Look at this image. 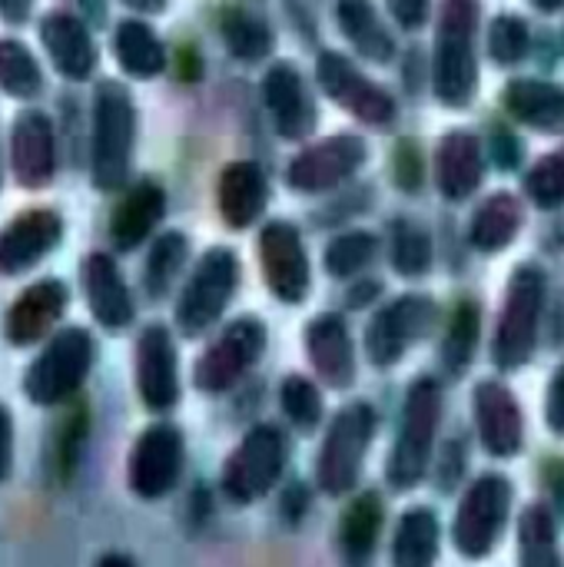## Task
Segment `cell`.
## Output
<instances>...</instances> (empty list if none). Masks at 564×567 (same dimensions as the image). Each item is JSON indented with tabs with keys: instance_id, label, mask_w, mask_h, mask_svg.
Instances as JSON below:
<instances>
[{
	"instance_id": "cell-1",
	"label": "cell",
	"mask_w": 564,
	"mask_h": 567,
	"mask_svg": "<svg viewBox=\"0 0 564 567\" xmlns=\"http://www.w3.org/2000/svg\"><path fill=\"white\" fill-rule=\"evenodd\" d=\"M445 412V395L435 379H416L406 392L402 415H399V435L386 465V482L396 492H412L425 482L432 458H435V439Z\"/></svg>"
},
{
	"instance_id": "cell-2",
	"label": "cell",
	"mask_w": 564,
	"mask_h": 567,
	"mask_svg": "<svg viewBox=\"0 0 564 567\" xmlns=\"http://www.w3.org/2000/svg\"><path fill=\"white\" fill-rule=\"evenodd\" d=\"M475 27H479V3L475 0H445L435 40V63H432V86L445 106H469L479 83L475 63Z\"/></svg>"
},
{
	"instance_id": "cell-3",
	"label": "cell",
	"mask_w": 564,
	"mask_h": 567,
	"mask_svg": "<svg viewBox=\"0 0 564 567\" xmlns=\"http://www.w3.org/2000/svg\"><path fill=\"white\" fill-rule=\"evenodd\" d=\"M133 133H136V110L130 93L103 80L93 100V153H90V176L93 186L113 193L123 186L133 156Z\"/></svg>"
},
{
	"instance_id": "cell-4",
	"label": "cell",
	"mask_w": 564,
	"mask_h": 567,
	"mask_svg": "<svg viewBox=\"0 0 564 567\" xmlns=\"http://www.w3.org/2000/svg\"><path fill=\"white\" fill-rule=\"evenodd\" d=\"M545 289H548V282H545V272L539 266H519L515 269L509 292H505L502 316H499L495 346H492V359L502 372H515L535 355Z\"/></svg>"
},
{
	"instance_id": "cell-5",
	"label": "cell",
	"mask_w": 564,
	"mask_h": 567,
	"mask_svg": "<svg viewBox=\"0 0 564 567\" xmlns=\"http://www.w3.org/2000/svg\"><path fill=\"white\" fill-rule=\"evenodd\" d=\"M372 435H376V412L369 402H352L339 409L316 458V482L326 495L339 498L359 485Z\"/></svg>"
},
{
	"instance_id": "cell-6",
	"label": "cell",
	"mask_w": 564,
	"mask_h": 567,
	"mask_svg": "<svg viewBox=\"0 0 564 567\" xmlns=\"http://www.w3.org/2000/svg\"><path fill=\"white\" fill-rule=\"evenodd\" d=\"M289 462V442L279 425H256L243 435L233 455L223 465V495L236 505H253L266 498Z\"/></svg>"
},
{
	"instance_id": "cell-7",
	"label": "cell",
	"mask_w": 564,
	"mask_h": 567,
	"mask_svg": "<svg viewBox=\"0 0 564 567\" xmlns=\"http://www.w3.org/2000/svg\"><path fill=\"white\" fill-rule=\"evenodd\" d=\"M512 498L515 492L505 475H482L469 485L452 518V542L462 558L482 561L499 548L509 528Z\"/></svg>"
},
{
	"instance_id": "cell-8",
	"label": "cell",
	"mask_w": 564,
	"mask_h": 567,
	"mask_svg": "<svg viewBox=\"0 0 564 567\" xmlns=\"http://www.w3.org/2000/svg\"><path fill=\"white\" fill-rule=\"evenodd\" d=\"M93 365V339L83 329H63L57 332L47 349L27 365L23 375V392L33 405H60L66 402L83 379L90 375Z\"/></svg>"
},
{
	"instance_id": "cell-9",
	"label": "cell",
	"mask_w": 564,
	"mask_h": 567,
	"mask_svg": "<svg viewBox=\"0 0 564 567\" xmlns=\"http://www.w3.org/2000/svg\"><path fill=\"white\" fill-rule=\"evenodd\" d=\"M236 276H239V266L229 249H209L199 259L176 306V326L183 336L189 339L203 336L226 312L233 289H236Z\"/></svg>"
},
{
	"instance_id": "cell-10",
	"label": "cell",
	"mask_w": 564,
	"mask_h": 567,
	"mask_svg": "<svg viewBox=\"0 0 564 567\" xmlns=\"http://www.w3.org/2000/svg\"><path fill=\"white\" fill-rule=\"evenodd\" d=\"M183 462H186L183 432L170 422L150 425L130 452V465H126L130 492L143 502H156L170 495L183 475Z\"/></svg>"
},
{
	"instance_id": "cell-11",
	"label": "cell",
	"mask_w": 564,
	"mask_h": 567,
	"mask_svg": "<svg viewBox=\"0 0 564 567\" xmlns=\"http://www.w3.org/2000/svg\"><path fill=\"white\" fill-rule=\"evenodd\" d=\"M266 349V329L259 319L246 316L236 319L233 326H226V332L199 355L196 369H193V382L199 392H226L233 389L263 355Z\"/></svg>"
},
{
	"instance_id": "cell-12",
	"label": "cell",
	"mask_w": 564,
	"mask_h": 567,
	"mask_svg": "<svg viewBox=\"0 0 564 567\" xmlns=\"http://www.w3.org/2000/svg\"><path fill=\"white\" fill-rule=\"evenodd\" d=\"M432 319H435V306L425 296H402L389 302L366 329V352L372 365L392 369L412 349V342H419L429 332Z\"/></svg>"
},
{
	"instance_id": "cell-13",
	"label": "cell",
	"mask_w": 564,
	"mask_h": 567,
	"mask_svg": "<svg viewBox=\"0 0 564 567\" xmlns=\"http://www.w3.org/2000/svg\"><path fill=\"white\" fill-rule=\"evenodd\" d=\"M316 73H319V83L322 90L342 106L349 110L352 116H359L362 123L369 126H386L392 123L396 116V100L376 86L359 66H352L342 53H319V63H316Z\"/></svg>"
},
{
	"instance_id": "cell-14",
	"label": "cell",
	"mask_w": 564,
	"mask_h": 567,
	"mask_svg": "<svg viewBox=\"0 0 564 567\" xmlns=\"http://www.w3.org/2000/svg\"><path fill=\"white\" fill-rule=\"evenodd\" d=\"M472 415L479 442L495 458H515L525 445V415L515 392L495 379L479 382L472 392Z\"/></svg>"
},
{
	"instance_id": "cell-15",
	"label": "cell",
	"mask_w": 564,
	"mask_h": 567,
	"mask_svg": "<svg viewBox=\"0 0 564 567\" xmlns=\"http://www.w3.org/2000/svg\"><path fill=\"white\" fill-rule=\"evenodd\" d=\"M366 163V143L359 136L339 133L332 140H322L309 150H302L289 163V186L302 193H326L339 183H346L359 166Z\"/></svg>"
},
{
	"instance_id": "cell-16",
	"label": "cell",
	"mask_w": 564,
	"mask_h": 567,
	"mask_svg": "<svg viewBox=\"0 0 564 567\" xmlns=\"http://www.w3.org/2000/svg\"><path fill=\"white\" fill-rule=\"evenodd\" d=\"M259 259L266 286L279 302H302L309 296V256L289 223H269L259 236Z\"/></svg>"
},
{
	"instance_id": "cell-17",
	"label": "cell",
	"mask_w": 564,
	"mask_h": 567,
	"mask_svg": "<svg viewBox=\"0 0 564 567\" xmlns=\"http://www.w3.org/2000/svg\"><path fill=\"white\" fill-rule=\"evenodd\" d=\"M136 389L150 412H170L180 402L176 346L163 326L143 329L136 342Z\"/></svg>"
},
{
	"instance_id": "cell-18",
	"label": "cell",
	"mask_w": 564,
	"mask_h": 567,
	"mask_svg": "<svg viewBox=\"0 0 564 567\" xmlns=\"http://www.w3.org/2000/svg\"><path fill=\"white\" fill-rule=\"evenodd\" d=\"M63 219L57 209H27L0 229V272L17 276L57 249Z\"/></svg>"
},
{
	"instance_id": "cell-19",
	"label": "cell",
	"mask_w": 564,
	"mask_h": 567,
	"mask_svg": "<svg viewBox=\"0 0 564 567\" xmlns=\"http://www.w3.org/2000/svg\"><path fill=\"white\" fill-rule=\"evenodd\" d=\"M10 163L13 176L27 189H40L53 179L57 169V140L53 126L40 110H27L13 120L10 130Z\"/></svg>"
},
{
	"instance_id": "cell-20",
	"label": "cell",
	"mask_w": 564,
	"mask_h": 567,
	"mask_svg": "<svg viewBox=\"0 0 564 567\" xmlns=\"http://www.w3.org/2000/svg\"><path fill=\"white\" fill-rule=\"evenodd\" d=\"M263 103L283 140H306L316 130V106L302 76L289 63L269 66L263 76Z\"/></svg>"
},
{
	"instance_id": "cell-21",
	"label": "cell",
	"mask_w": 564,
	"mask_h": 567,
	"mask_svg": "<svg viewBox=\"0 0 564 567\" xmlns=\"http://www.w3.org/2000/svg\"><path fill=\"white\" fill-rule=\"evenodd\" d=\"M63 309H66V286L63 282H57V279L33 282L30 289H23L17 296V302L3 316L7 342L10 346H33V342H40L57 326Z\"/></svg>"
},
{
	"instance_id": "cell-22",
	"label": "cell",
	"mask_w": 564,
	"mask_h": 567,
	"mask_svg": "<svg viewBox=\"0 0 564 567\" xmlns=\"http://www.w3.org/2000/svg\"><path fill=\"white\" fill-rule=\"evenodd\" d=\"M83 289H86V306L93 312V319L116 332L126 329L133 322V299L130 289L116 269V262L106 252H93L83 262Z\"/></svg>"
},
{
	"instance_id": "cell-23",
	"label": "cell",
	"mask_w": 564,
	"mask_h": 567,
	"mask_svg": "<svg viewBox=\"0 0 564 567\" xmlns=\"http://www.w3.org/2000/svg\"><path fill=\"white\" fill-rule=\"evenodd\" d=\"M40 40L53 60V66L66 80H86L96 66V47L90 40V30L80 17L53 10L40 20Z\"/></svg>"
},
{
	"instance_id": "cell-24",
	"label": "cell",
	"mask_w": 564,
	"mask_h": 567,
	"mask_svg": "<svg viewBox=\"0 0 564 567\" xmlns=\"http://www.w3.org/2000/svg\"><path fill=\"white\" fill-rule=\"evenodd\" d=\"M306 346H309V359L319 372V379L329 389H349L356 379V352H352V339L349 329L339 316H319L312 319L309 332H306Z\"/></svg>"
},
{
	"instance_id": "cell-25",
	"label": "cell",
	"mask_w": 564,
	"mask_h": 567,
	"mask_svg": "<svg viewBox=\"0 0 564 567\" xmlns=\"http://www.w3.org/2000/svg\"><path fill=\"white\" fill-rule=\"evenodd\" d=\"M266 196H269V186L256 163H233L223 169L219 213H223L226 226H233V229L253 226L266 209Z\"/></svg>"
},
{
	"instance_id": "cell-26",
	"label": "cell",
	"mask_w": 564,
	"mask_h": 567,
	"mask_svg": "<svg viewBox=\"0 0 564 567\" xmlns=\"http://www.w3.org/2000/svg\"><path fill=\"white\" fill-rule=\"evenodd\" d=\"M505 110L542 133H562L564 130V86L548 80H512L502 93Z\"/></svg>"
},
{
	"instance_id": "cell-27",
	"label": "cell",
	"mask_w": 564,
	"mask_h": 567,
	"mask_svg": "<svg viewBox=\"0 0 564 567\" xmlns=\"http://www.w3.org/2000/svg\"><path fill=\"white\" fill-rule=\"evenodd\" d=\"M166 196L153 179H143L130 189V196L116 206L110 223V239L116 249H136L163 219Z\"/></svg>"
},
{
	"instance_id": "cell-28",
	"label": "cell",
	"mask_w": 564,
	"mask_h": 567,
	"mask_svg": "<svg viewBox=\"0 0 564 567\" xmlns=\"http://www.w3.org/2000/svg\"><path fill=\"white\" fill-rule=\"evenodd\" d=\"M382 498L376 492H362L349 502V508L339 518V551L346 558V565L362 567L379 545V532H382Z\"/></svg>"
},
{
	"instance_id": "cell-29",
	"label": "cell",
	"mask_w": 564,
	"mask_h": 567,
	"mask_svg": "<svg viewBox=\"0 0 564 567\" xmlns=\"http://www.w3.org/2000/svg\"><path fill=\"white\" fill-rule=\"evenodd\" d=\"M442 548L439 515L429 508H409L392 535V567H435Z\"/></svg>"
},
{
	"instance_id": "cell-30",
	"label": "cell",
	"mask_w": 564,
	"mask_h": 567,
	"mask_svg": "<svg viewBox=\"0 0 564 567\" xmlns=\"http://www.w3.org/2000/svg\"><path fill=\"white\" fill-rule=\"evenodd\" d=\"M482 183V146L472 133H449L439 146V186L449 199H465Z\"/></svg>"
},
{
	"instance_id": "cell-31",
	"label": "cell",
	"mask_w": 564,
	"mask_h": 567,
	"mask_svg": "<svg viewBox=\"0 0 564 567\" xmlns=\"http://www.w3.org/2000/svg\"><path fill=\"white\" fill-rule=\"evenodd\" d=\"M339 27L362 56L376 63H389L396 56V40L379 20L372 0H339Z\"/></svg>"
},
{
	"instance_id": "cell-32",
	"label": "cell",
	"mask_w": 564,
	"mask_h": 567,
	"mask_svg": "<svg viewBox=\"0 0 564 567\" xmlns=\"http://www.w3.org/2000/svg\"><path fill=\"white\" fill-rule=\"evenodd\" d=\"M113 50L120 66L136 80H150L166 66V50L143 20H123L113 37Z\"/></svg>"
},
{
	"instance_id": "cell-33",
	"label": "cell",
	"mask_w": 564,
	"mask_h": 567,
	"mask_svg": "<svg viewBox=\"0 0 564 567\" xmlns=\"http://www.w3.org/2000/svg\"><path fill=\"white\" fill-rule=\"evenodd\" d=\"M522 203L512 193H495L492 199H485L472 219V243L482 252H499L505 249L519 229H522Z\"/></svg>"
},
{
	"instance_id": "cell-34",
	"label": "cell",
	"mask_w": 564,
	"mask_h": 567,
	"mask_svg": "<svg viewBox=\"0 0 564 567\" xmlns=\"http://www.w3.org/2000/svg\"><path fill=\"white\" fill-rule=\"evenodd\" d=\"M519 567H564L555 515L545 505H529L519 518Z\"/></svg>"
},
{
	"instance_id": "cell-35",
	"label": "cell",
	"mask_w": 564,
	"mask_h": 567,
	"mask_svg": "<svg viewBox=\"0 0 564 567\" xmlns=\"http://www.w3.org/2000/svg\"><path fill=\"white\" fill-rule=\"evenodd\" d=\"M223 37L233 56L239 60H263L273 50V30L263 17L246 10H226L223 13Z\"/></svg>"
},
{
	"instance_id": "cell-36",
	"label": "cell",
	"mask_w": 564,
	"mask_h": 567,
	"mask_svg": "<svg viewBox=\"0 0 564 567\" xmlns=\"http://www.w3.org/2000/svg\"><path fill=\"white\" fill-rule=\"evenodd\" d=\"M0 86L17 100H30L43 86V73L33 53L17 40H0Z\"/></svg>"
},
{
	"instance_id": "cell-37",
	"label": "cell",
	"mask_w": 564,
	"mask_h": 567,
	"mask_svg": "<svg viewBox=\"0 0 564 567\" xmlns=\"http://www.w3.org/2000/svg\"><path fill=\"white\" fill-rule=\"evenodd\" d=\"M475 346H479V309L472 302H462L452 316V326L445 332V346H442V365L449 375H462L472 359H475Z\"/></svg>"
},
{
	"instance_id": "cell-38",
	"label": "cell",
	"mask_w": 564,
	"mask_h": 567,
	"mask_svg": "<svg viewBox=\"0 0 564 567\" xmlns=\"http://www.w3.org/2000/svg\"><path fill=\"white\" fill-rule=\"evenodd\" d=\"M183 262H186V236L183 233H163L156 239V246L150 249V259H146V276H143L146 292L153 299L166 296L176 272L183 269Z\"/></svg>"
},
{
	"instance_id": "cell-39",
	"label": "cell",
	"mask_w": 564,
	"mask_h": 567,
	"mask_svg": "<svg viewBox=\"0 0 564 567\" xmlns=\"http://www.w3.org/2000/svg\"><path fill=\"white\" fill-rule=\"evenodd\" d=\"M279 402H283L286 419H289L299 432H316V429H319V422H322V395H319L316 382H309V379H302V375H289V379L283 382Z\"/></svg>"
},
{
	"instance_id": "cell-40",
	"label": "cell",
	"mask_w": 564,
	"mask_h": 567,
	"mask_svg": "<svg viewBox=\"0 0 564 567\" xmlns=\"http://www.w3.org/2000/svg\"><path fill=\"white\" fill-rule=\"evenodd\" d=\"M372 256H376V236L352 229V233H342L339 239H332V246L326 249V269L336 279H346V276L362 272L372 262Z\"/></svg>"
},
{
	"instance_id": "cell-41",
	"label": "cell",
	"mask_w": 564,
	"mask_h": 567,
	"mask_svg": "<svg viewBox=\"0 0 564 567\" xmlns=\"http://www.w3.org/2000/svg\"><path fill=\"white\" fill-rule=\"evenodd\" d=\"M432 262V239L416 223H399L392 233V266L402 276H422Z\"/></svg>"
},
{
	"instance_id": "cell-42",
	"label": "cell",
	"mask_w": 564,
	"mask_h": 567,
	"mask_svg": "<svg viewBox=\"0 0 564 567\" xmlns=\"http://www.w3.org/2000/svg\"><path fill=\"white\" fill-rule=\"evenodd\" d=\"M525 193L542 209H558L564 203V150L539 159L525 176Z\"/></svg>"
},
{
	"instance_id": "cell-43",
	"label": "cell",
	"mask_w": 564,
	"mask_h": 567,
	"mask_svg": "<svg viewBox=\"0 0 564 567\" xmlns=\"http://www.w3.org/2000/svg\"><path fill=\"white\" fill-rule=\"evenodd\" d=\"M529 47H532V33L522 17H515V13L495 17V23L489 30V53L495 56V63H502V66L519 63V60H525Z\"/></svg>"
},
{
	"instance_id": "cell-44",
	"label": "cell",
	"mask_w": 564,
	"mask_h": 567,
	"mask_svg": "<svg viewBox=\"0 0 564 567\" xmlns=\"http://www.w3.org/2000/svg\"><path fill=\"white\" fill-rule=\"evenodd\" d=\"M83 435H86V415L80 412L73 422H66V432H63V442H60V475H63V478H70L73 468H76Z\"/></svg>"
},
{
	"instance_id": "cell-45",
	"label": "cell",
	"mask_w": 564,
	"mask_h": 567,
	"mask_svg": "<svg viewBox=\"0 0 564 567\" xmlns=\"http://www.w3.org/2000/svg\"><path fill=\"white\" fill-rule=\"evenodd\" d=\"M396 179L402 189H419L422 186V156L412 143H402L396 150Z\"/></svg>"
},
{
	"instance_id": "cell-46",
	"label": "cell",
	"mask_w": 564,
	"mask_h": 567,
	"mask_svg": "<svg viewBox=\"0 0 564 567\" xmlns=\"http://www.w3.org/2000/svg\"><path fill=\"white\" fill-rule=\"evenodd\" d=\"M545 419L555 435H564V365L555 369L552 385H548V402H545Z\"/></svg>"
},
{
	"instance_id": "cell-47",
	"label": "cell",
	"mask_w": 564,
	"mask_h": 567,
	"mask_svg": "<svg viewBox=\"0 0 564 567\" xmlns=\"http://www.w3.org/2000/svg\"><path fill=\"white\" fill-rule=\"evenodd\" d=\"M389 10L406 30H419L429 20V0H389Z\"/></svg>"
},
{
	"instance_id": "cell-48",
	"label": "cell",
	"mask_w": 564,
	"mask_h": 567,
	"mask_svg": "<svg viewBox=\"0 0 564 567\" xmlns=\"http://www.w3.org/2000/svg\"><path fill=\"white\" fill-rule=\"evenodd\" d=\"M492 150H495V163H499L502 169H515V166L522 163V143H519L512 133H505V130L495 133Z\"/></svg>"
},
{
	"instance_id": "cell-49",
	"label": "cell",
	"mask_w": 564,
	"mask_h": 567,
	"mask_svg": "<svg viewBox=\"0 0 564 567\" xmlns=\"http://www.w3.org/2000/svg\"><path fill=\"white\" fill-rule=\"evenodd\" d=\"M10 468H13V419L0 405V485L10 478Z\"/></svg>"
},
{
	"instance_id": "cell-50",
	"label": "cell",
	"mask_w": 564,
	"mask_h": 567,
	"mask_svg": "<svg viewBox=\"0 0 564 567\" xmlns=\"http://www.w3.org/2000/svg\"><path fill=\"white\" fill-rule=\"evenodd\" d=\"M306 508H309V492H306L302 485L289 488L286 498H283V515H286V522H299V518L306 515Z\"/></svg>"
},
{
	"instance_id": "cell-51",
	"label": "cell",
	"mask_w": 564,
	"mask_h": 567,
	"mask_svg": "<svg viewBox=\"0 0 564 567\" xmlns=\"http://www.w3.org/2000/svg\"><path fill=\"white\" fill-rule=\"evenodd\" d=\"M452 468H455L459 475H462V468H465V455H462V445H459V442H452V445L445 449V472H442V488H445V492L455 485Z\"/></svg>"
},
{
	"instance_id": "cell-52",
	"label": "cell",
	"mask_w": 564,
	"mask_h": 567,
	"mask_svg": "<svg viewBox=\"0 0 564 567\" xmlns=\"http://www.w3.org/2000/svg\"><path fill=\"white\" fill-rule=\"evenodd\" d=\"M30 7L33 0H0V17L7 23H23L30 17Z\"/></svg>"
},
{
	"instance_id": "cell-53",
	"label": "cell",
	"mask_w": 564,
	"mask_h": 567,
	"mask_svg": "<svg viewBox=\"0 0 564 567\" xmlns=\"http://www.w3.org/2000/svg\"><path fill=\"white\" fill-rule=\"evenodd\" d=\"M93 567H136L133 565V558H126V555H116V551H110V555H103L100 561Z\"/></svg>"
},
{
	"instance_id": "cell-54",
	"label": "cell",
	"mask_w": 564,
	"mask_h": 567,
	"mask_svg": "<svg viewBox=\"0 0 564 567\" xmlns=\"http://www.w3.org/2000/svg\"><path fill=\"white\" fill-rule=\"evenodd\" d=\"M123 3H130L133 10H143V13H156L166 7V0H123Z\"/></svg>"
},
{
	"instance_id": "cell-55",
	"label": "cell",
	"mask_w": 564,
	"mask_h": 567,
	"mask_svg": "<svg viewBox=\"0 0 564 567\" xmlns=\"http://www.w3.org/2000/svg\"><path fill=\"white\" fill-rule=\"evenodd\" d=\"M539 10H545V13H555V10H562L564 0H532Z\"/></svg>"
}]
</instances>
